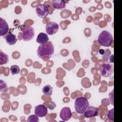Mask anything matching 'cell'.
Listing matches in <instances>:
<instances>
[{
	"mask_svg": "<svg viewBox=\"0 0 122 122\" xmlns=\"http://www.w3.org/2000/svg\"><path fill=\"white\" fill-rule=\"evenodd\" d=\"M54 48L52 43L48 41L46 43L41 44L38 48L37 53L38 57L46 61L50 59L54 53Z\"/></svg>",
	"mask_w": 122,
	"mask_h": 122,
	"instance_id": "1",
	"label": "cell"
},
{
	"mask_svg": "<svg viewBox=\"0 0 122 122\" xmlns=\"http://www.w3.org/2000/svg\"><path fill=\"white\" fill-rule=\"evenodd\" d=\"M89 106L88 100L84 97H80L75 101L74 107L76 112L79 114H83Z\"/></svg>",
	"mask_w": 122,
	"mask_h": 122,
	"instance_id": "2",
	"label": "cell"
},
{
	"mask_svg": "<svg viewBox=\"0 0 122 122\" xmlns=\"http://www.w3.org/2000/svg\"><path fill=\"white\" fill-rule=\"evenodd\" d=\"M113 38L111 33L107 31L103 30L99 34L98 41L101 45L104 47H109L113 42Z\"/></svg>",
	"mask_w": 122,
	"mask_h": 122,
	"instance_id": "3",
	"label": "cell"
},
{
	"mask_svg": "<svg viewBox=\"0 0 122 122\" xmlns=\"http://www.w3.org/2000/svg\"><path fill=\"white\" fill-rule=\"evenodd\" d=\"M22 40L24 41H28L31 40L35 35V30L34 28L31 26H27L25 27L21 32L19 33Z\"/></svg>",
	"mask_w": 122,
	"mask_h": 122,
	"instance_id": "4",
	"label": "cell"
},
{
	"mask_svg": "<svg viewBox=\"0 0 122 122\" xmlns=\"http://www.w3.org/2000/svg\"><path fill=\"white\" fill-rule=\"evenodd\" d=\"M101 75L104 77L111 76L113 72V66L109 63H103L100 68Z\"/></svg>",
	"mask_w": 122,
	"mask_h": 122,
	"instance_id": "5",
	"label": "cell"
},
{
	"mask_svg": "<svg viewBox=\"0 0 122 122\" xmlns=\"http://www.w3.org/2000/svg\"><path fill=\"white\" fill-rule=\"evenodd\" d=\"M36 12L37 15L41 18H45L49 13L48 6L46 4H40L36 8Z\"/></svg>",
	"mask_w": 122,
	"mask_h": 122,
	"instance_id": "6",
	"label": "cell"
},
{
	"mask_svg": "<svg viewBox=\"0 0 122 122\" xmlns=\"http://www.w3.org/2000/svg\"><path fill=\"white\" fill-rule=\"evenodd\" d=\"M59 25L55 22L51 21L48 23L45 27V30L48 34L52 35L56 33L59 30Z\"/></svg>",
	"mask_w": 122,
	"mask_h": 122,
	"instance_id": "7",
	"label": "cell"
},
{
	"mask_svg": "<svg viewBox=\"0 0 122 122\" xmlns=\"http://www.w3.org/2000/svg\"><path fill=\"white\" fill-rule=\"evenodd\" d=\"M48 113L47 108L43 104H39L35 107L34 114L39 117L45 116Z\"/></svg>",
	"mask_w": 122,
	"mask_h": 122,
	"instance_id": "8",
	"label": "cell"
},
{
	"mask_svg": "<svg viewBox=\"0 0 122 122\" xmlns=\"http://www.w3.org/2000/svg\"><path fill=\"white\" fill-rule=\"evenodd\" d=\"M72 113L69 107H65L61 110L60 117L61 120L64 121H68L71 117Z\"/></svg>",
	"mask_w": 122,
	"mask_h": 122,
	"instance_id": "9",
	"label": "cell"
},
{
	"mask_svg": "<svg viewBox=\"0 0 122 122\" xmlns=\"http://www.w3.org/2000/svg\"><path fill=\"white\" fill-rule=\"evenodd\" d=\"M98 113V108L92 106H89L84 112V115L86 118H91L96 116Z\"/></svg>",
	"mask_w": 122,
	"mask_h": 122,
	"instance_id": "10",
	"label": "cell"
},
{
	"mask_svg": "<svg viewBox=\"0 0 122 122\" xmlns=\"http://www.w3.org/2000/svg\"><path fill=\"white\" fill-rule=\"evenodd\" d=\"M9 25L5 20L0 18V36L5 35L9 31Z\"/></svg>",
	"mask_w": 122,
	"mask_h": 122,
	"instance_id": "11",
	"label": "cell"
},
{
	"mask_svg": "<svg viewBox=\"0 0 122 122\" xmlns=\"http://www.w3.org/2000/svg\"><path fill=\"white\" fill-rule=\"evenodd\" d=\"M51 2L53 7L56 9L62 10L66 7V1L63 0H54Z\"/></svg>",
	"mask_w": 122,
	"mask_h": 122,
	"instance_id": "12",
	"label": "cell"
},
{
	"mask_svg": "<svg viewBox=\"0 0 122 122\" xmlns=\"http://www.w3.org/2000/svg\"><path fill=\"white\" fill-rule=\"evenodd\" d=\"M49 41V37L48 35L43 32L40 33L36 39V41L40 44H43L46 43Z\"/></svg>",
	"mask_w": 122,
	"mask_h": 122,
	"instance_id": "13",
	"label": "cell"
},
{
	"mask_svg": "<svg viewBox=\"0 0 122 122\" xmlns=\"http://www.w3.org/2000/svg\"><path fill=\"white\" fill-rule=\"evenodd\" d=\"M6 42L10 45H12L15 44L17 41V39L15 35L13 33H10L8 34L5 37Z\"/></svg>",
	"mask_w": 122,
	"mask_h": 122,
	"instance_id": "14",
	"label": "cell"
},
{
	"mask_svg": "<svg viewBox=\"0 0 122 122\" xmlns=\"http://www.w3.org/2000/svg\"><path fill=\"white\" fill-rule=\"evenodd\" d=\"M9 61V56L7 54L3 52L1 50L0 51V65L6 64Z\"/></svg>",
	"mask_w": 122,
	"mask_h": 122,
	"instance_id": "15",
	"label": "cell"
},
{
	"mask_svg": "<svg viewBox=\"0 0 122 122\" xmlns=\"http://www.w3.org/2000/svg\"><path fill=\"white\" fill-rule=\"evenodd\" d=\"M42 92L47 96H51L52 93V87L50 85H46L43 87Z\"/></svg>",
	"mask_w": 122,
	"mask_h": 122,
	"instance_id": "16",
	"label": "cell"
},
{
	"mask_svg": "<svg viewBox=\"0 0 122 122\" xmlns=\"http://www.w3.org/2000/svg\"><path fill=\"white\" fill-rule=\"evenodd\" d=\"M10 71L12 75L18 74L20 71L19 67L17 65H13L11 66L10 68Z\"/></svg>",
	"mask_w": 122,
	"mask_h": 122,
	"instance_id": "17",
	"label": "cell"
},
{
	"mask_svg": "<svg viewBox=\"0 0 122 122\" xmlns=\"http://www.w3.org/2000/svg\"><path fill=\"white\" fill-rule=\"evenodd\" d=\"M39 121L38 116L35 115H31L29 116L27 119L28 122H38Z\"/></svg>",
	"mask_w": 122,
	"mask_h": 122,
	"instance_id": "18",
	"label": "cell"
},
{
	"mask_svg": "<svg viewBox=\"0 0 122 122\" xmlns=\"http://www.w3.org/2000/svg\"><path fill=\"white\" fill-rule=\"evenodd\" d=\"M7 89V85L6 82L3 81L2 80H0V91L1 92H5Z\"/></svg>",
	"mask_w": 122,
	"mask_h": 122,
	"instance_id": "19",
	"label": "cell"
},
{
	"mask_svg": "<svg viewBox=\"0 0 122 122\" xmlns=\"http://www.w3.org/2000/svg\"><path fill=\"white\" fill-rule=\"evenodd\" d=\"M113 110L114 109H111V110L109 111L108 113V115H107V117L108 118L110 119L112 121H114V115H113Z\"/></svg>",
	"mask_w": 122,
	"mask_h": 122,
	"instance_id": "20",
	"label": "cell"
},
{
	"mask_svg": "<svg viewBox=\"0 0 122 122\" xmlns=\"http://www.w3.org/2000/svg\"><path fill=\"white\" fill-rule=\"evenodd\" d=\"M56 107V104H55V103L53 102H51L49 103V105H48V108L50 109V110H53L55 108V107Z\"/></svg>",
	"mask_w": 122,
	"mask_h": 122,
	"instance_id": "21",
	"label": "cell"
},
{
	"mask_svg": "<svg viewBox=\"0 0 122 122\" xmlns=\"http://www.w3.org/2000/svg\"><path fill=\"white\" fill-rule=\"evenodd\" d=\"M99 53L101 54V55H104L105 54V51L103 49H100L99 50Z\"/></svg>",
	"mask_w": 122,
	"mask_h": 122,
	"instance_id": "22",
	"label": "cell"
}]
</instances>
